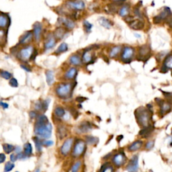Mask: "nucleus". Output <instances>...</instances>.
Instances as JSON below:
<instances>
[{"mask_svg": "<svg viewBox=\"0 0 172 172\" xmlns=\"http://www.w3.org/2000/svg\"><path fill=\"white\" fill-rule=\"evenodd\" d=\"M53 126L48 121V118L44 114H40L36 119L34 133L37 137L46 140L51 137Z\"/></svg>", "mask_w": 172, "mask_h": 172, "instance_id": "obj_1", "label": "nucleus"}, {"mask_svg": "<svg viewBox=\"0 0 172 172\" xmlns=\"http://www.w3.org/2000/svg\"><path fill=\"white\" fill-rule=\"evenodd\" d=\"M76 82H62L57 84L55 88V94L62 100H67L72 96Z\"/></svg>", "mask_w": 172, "mask_h": 172, "instance_id": "obj_2", "label": "nucleus"}, {"mask_svg": "<svg viewBox=\"0 0 172 172\" xmlns=\"http://www.w3.org/2000/svg\"><path fill=\"white\" fill-rule=\"evenodd\" d=\"M37 55V51L35 50L34 46L31 44L22 46L17 53L18 58L22 62H28L34 60Z\"/></svg>", "mask_w": 172, "mask_h": 172, "instance_id": "obj_3", "label": "nucleus"}, {"mask_svg": "<svg viewBox=\"0 0 172 172\" xmlns=\"http://www.w3.org/2000/svg\"><path fill=\"white\" fill-rule=\"evenodd\" d=\"M135 117L138 125L142 128L151 126V115L148 110L145 108H139L136 110Z\"/></svg>", "mask_w": 172, "mask_h": 172, "instance_id": "obj_4", "label": "nucleus"}, {"mask_svg": "<svg viewBox=\"0 0 172 172\" xmlns=\"http://www.w3.org/2000/svg\"><path fill=\"white\" fill-rule=\"evenodd\" d=\"M85 140L82 139H76L73 147V151L71 155L74 158L81 157L86 151L87 145Z\"/></svg>", "mask_w": 172, "mask_h": 172, "instance_id": "obj_5", "label": "nucleus"}, {"mask_svg": "<svg viewBox=\"0 0 172 172\" xmlns=\"http://www.w3.org/2000/svg\"><path fill=\"white\" fill-rule=\"evenodd\" d=\"M73 145H74V138L72 137L67 138L63 142V143L60 147V153L64 157H67L71 152Z\"/></svg>", "mask_w": 172, "mask_h": 172, "instance_id": "obj_6", "label": "nucleus"}, {"mask_svg": "<svg viewBox=\"0 0 172 172\" xmlns=\"http://www.w3.org/2000/svg\"><path fill=\"white\" fill-rule=\"evenodd\" d=\"M126 157L123 151H119L118 153L114 155L112 159V162L113 165L117 167H120L122 166L126 162Z\"/></svg>", "mask_w": 172, "mask_h": 172, "instance_id": "obj_7", "label": "nucleus"}, {"mask_svg": "<svg viewBox=\"0 0 172 172\" xmlns=\"http://www.w3.org/2000/svg\"><path fill=\"white\" fill-rule=\"evenodd\" d=\"M67 8L73 11H82L86 8V4L82 0H75V1H68L66 3Z\"/></svg>", "mask_w": 172, "mask_h": 172, "instance_id": "obj_8", "label": "nucleus"}, {"mask_svg": "<svg viewBox=\"0 0 172 172\" xmlns=\"http://www.w3.org/2000/svg\"><path fill=\"white\" fill-rule=\"evenodd\" d=\"M34 39V34H33L32 31H26L24 32V34L21 36V37L19 39L18 44L20 46H26L30 44L31 42L33 41Z\"/></svg>", "mask_w": 172, "mask_h": 172, "instance_id": "obj_9", "label": "nucleus"}, {"mask_svg": "<svg viewBox=\"0 0 172 172\" xmlns=\"http://www.w3.org/2000/svg\"><path fill=\"white\" fill-rule=\"evenodd\" d=\"M126 170L128 172H137L138 170V157L133 155L126 165Z\"/></svg>", "mask_w": 172, "mask_h": 172, "instance_id": "obj_10", "label": "nucleus"}, {"mask_svg": "<svg viewBox=\"0 0 172 172\" xmlns=\"http://www.w3.org/2000/svg\"><path fill=\"white\" fill-rule=\"evenodd\" d=\"M42 30H43V28H42V24L40 23V22H36L34 26H33L32 29L34 39L36 42H39L41 41L42 34Z\"/></svg>", "mask_w": 172, "mask_h": 172, "instance_id": "obj_11", "label": "nucleus"}, {"mask_svg": "<svg viewBox=\"0 0 172 172\" xmlns=\"http://www.w3.org/2000/svg\"><path fill=\"white\" fill-rule=\"evenodd\" d=\"M78 74V70L75 67H71L69 68L64 73L63 79L66 81H73L76 79Z\"/></svg>", "mask_w": 172, "mask_h": 172, "instance_id": "obj_12", "label": "nucleus"}, {"mask_svg": "<svg viewBox=\"0 0 172 172\" xmlns=\"http://www.w3.org/2000/svg\"><path fill=\"white\" fill-rule=\"evenodd\" d=\"M58 22L60 24H62L64 26V28L67 30H71L74 29L75 27V23L72 19L69 18H61L58 20Z\"/></svg>", "mask_w": 172, "mask_h": 172, "instance_id": "obj_13", "label": "nucleus"}, {"mask_svg": "<svg viewBox=\"0 0 172 172\" xmlns=\"http://www.w3.org/2000/svg\"><path fill=\"white\" fill-rule=\"evenodd\" d=\"M57 40L56 39L54 34L48 35L46 38L44 43V48L45 51H49L53 49L57 44Z\"/></svg>", "mask_w": 172, "mask_h": 172, "instance_id": "obj_14", "label": "nucleus"}, {"mask_svg": "<svg viewBox=\"0 0 172 172\" xmlns=\"http://www.w3.org/2000/svg\"><path fill=\"white\" fill-rule=\"evenodd\" d=\"M49 103H50V100L46 99L45 100H38L34 104V108L37 112H44L46 111L48 109Z\"/></svg>", "mask_w": 172, "mask_h": 172, "instance_id": "obj_15", "label": "nucleus"}, {"mask_svg": "<svg viewBox=\"0 0 172 172\" xmlns=\"http://www.w3.org/2000/svg\"><path fill=\"white\" fill-rule=\"evenodd\" d=\"M10 18L8 14L0 12V29L7 30L10 25Z\"/></svg>", "mask_w": 172, "mask_h": 172, "instance_id": "obj_16", "label": "nucleus"}, {"mask_svg": "<svg viewBox=\"0 0 172 172\" xmlns=\"http://www.w3.org/2000/svg\"><path fill=\"white\" fill-rule=\"evenodd\" d=\"M69 62L73 67H80L84 63L82 61V58L77 54H73L69 57Z\"/></svg>", "mask_w": 172, "mask_h": 172, "instance_id": "obj_17", "label": "nucleus"}, {"mask_svg": "<svg viewBox=\"0 0 172 172\" xmlns=\"http://www.w3.org/2000/svg\"><path fill=\"white\" fill-rule=\"evenodd\" d=\"M134 54V49L128 46H126L124 48L122 54V58L124 61H130Z\"/></svg>", "mask_w": 172, "mask_h": 172, "instance_id": "obj_18", "label": "nucleus"}, {"mask_svg": "<svg viewBox=\"0 0 172 172\" xmlns=\"http://www.w3.org/2000/svg\"><path fill=\"white\" fill-rule=\"evenodd\" d=\"M92 129V125L88 121H84L82 122L81 123H80L79 126L77 127V131L79 132L80 133H88L89 131H90Z\"/></svg>", "mask_w": 172, "mask_h": 172, "instance_id": "obj_19", "label": "nucleus"}, {"mask_svg": "<svg viewBox=\"0 0 172 172\" xmlns=\"http://www.w3.org/2000/svg\"><path fill=\"white\" fill-rule=\"evenodd\" d=\"M93 53L91 52V51L88 50L85 51L84 53H83L82 55V61L85 64H89L93 61Z\"/></svg>", "mask_w": 172, "mask_h": 172, "instance_id": "obj_20", "label": "nucleus"}, {"mask_svg": "<svg viewBox=\"0 0 172 172\" xmlns=\"http://www.w3.org/2000/svg\"><path fill=\"white\" fill-rule=\"evenodd\" d=\"M67 32V30L65 28L59 27L57 29H56L55 32L54 33V36L56 38V39H57V41H59V40H61L63 39L65 36L66 35Z\"/></svg>", "mask_w": 172, "mask_h": 172, "instance_id": "obj_21", "label": "nucleus"}, {"mask_svg": "<svg viewBox=\"0 0 172 172\" xmlns=\"http://www.w3.org/2000/svg\"><path fill=\"white\" fill-rule=\"evenodd\" d=\"M143 143L142 140H136V141L133 142V143L129 145V146L128 147V150L131 152L137 151L138 150V149L141 148L143 146Z\"/></svg>", "mask_w": 172, "mask_h": 172, "instance_id": "obj_22", "label": "nucleus"}, {"mask_svg": "<svg viewBox=\"0 0 172 172\" xmlns=\"http://www.w3.org/2000/svg\"><path fill=\"white\" fill-rule=\"evenodd\" d=\"M46 81L48 86H52L55 82V74L52 70H46L45 71Z\"/></svg>", "mask_w": 172, "mask_h": 172, "instance_id": "obj_23", "label": "nucleus"}, {"mask_svg": "<svg viewBox=\"0 0 172 172\" xmlns=\"http://www.w3.org/2000/svg\"><path fill=\"white\" fill-rule=\"evenodd\" d=\"M153 130V127L151 125L147 127H145V128H142L141 131L139 132V135L142 136L143 138H147L151 135V134Z\"/></svg>", "mask_w": 172, "mask_h": 172, "instance_id": "obj_24", "label": "nucleus"}, {"mask_svg": "<svg viewBox=\"0 0 172 172\" xmlns=\"http://www.w3.org/2000/svg\"><path fill=\"white\" fill-rule=\"evenodd\" d=\"M160 102H161L159 103V106L161 108V112L163 114H165L169 112L171 109V105L169 103H167V102L162 101V100H161Z\"/></svg>", "mask_w": 172, "mask_h": 172, "instance_id": "obj_25", "label": "nucleus"}, {"mask_svg": "<svg viewBox=\"0 0 172 172\" xmlns=\"http://www.w3.org/2000/svg\"><path fill=\"white\" fill-rule=\"evenodd\" d=\"M114 169L113 165H112L110 163L106 162L102 165L100 167V170L98 172H114Z\"/></svg>", "mask_w": 172, "mask_h": 172, "instance_id": "obj_26", "label": "nucleus"}, {"mask_svg": "<svg viewBox=\"0 0 172 172\" xmlns=\"http://www.w3.org/2000/svg\"><path fill=\"white\" fill-rule=\"evenodd\" d=\"M7 30L0 29V46H5L6 42H7Z\"/></svg>", "mask_w": 172, "mask_h": 172, "instance_id": "obj_27", "label": "nucleus"}, {"mask_svg": "<svg viewBox=\"0 0 172 172\" xmlns=\"http://www.w3.org/2000/svg\"><path fill=\"white\" fill-rule=\"evenodd\" d=\"M54 114L56 117L58 118H63L65 117L66 112L62 107L57 106L54 110Z\"/></svg>", "mask_w": 172, "mask_h": 172, "instance_id": "obj_28", "label": "nucleus"}, {"mask_svg": "<svg viewBox=\"0 0 172 172\" xmlns=\"http://www.w3.org/2000/svg\"><path fill=\"white\" fill-rule=\"evenodd\" d=\"M58 135L60 139H63L67 136V129L65 126H59L58 127Z\"/></svg>", "mask_w": 172, "mask_h": 172, "instance_id": "obj_29", "label": "nucleus"}, {"mask_svg": "<svg viewBox=\"0 0 172 172\" xmlns=\"http://www.w3.org/2000/svg\"><path fill=\"white\" fill-rule=\"evenodd\" d=\"M85 141H86V144L90 145H96L98 143V141H99V139H98V138L93 137V136L87 135L85 137Z\"/></svg>", "mask_w": 172, "mask_h": 172, "instance_id": "obj_30", "label": "nucleus"}, {"mask_svg": "<svg viewBox=\"0 0 172 172\" xmlns=\"http://www.w3.org/2000/svg\"><path fill=\"white\" fill-rule=\"evenodd\" d=\"M98 22H99L100 25L103 26V27H104L105 28L109 29L112 27V23L108 19L105 18H103V17L99 18Z\"/></svg>", "mask_w": 172, "mask_h": 172, "instance_id": "obj_31", "label": "nucleus"}, {"mask_svg": "<svg viewBox=\"0 0 172 172\" xmlns=\"http://www.w3.org/2000/svg\"><path fill=\"white\" fill-rule=\"evenodd\" d=\"M32 147L30 143H26L24 145V153L26 157H29L32 154Z\"/></svg>", "mask_w": 172, "mask_h": 172, "instance_id": "obj_32", "label": "nucleus"}, {"mask_svg": "<svg viewBox=\"0 0 172 172\" xmlns=\"http://www.w3.org/2000/svg\"><path fill=\"white\" fill-rule=\"evenodd\" d=\"M69 49L68 44L66 43V42H62V43L59 46V47L57 48V50H56L55 53L57 55H60L61 53H64L67 52Z\"/></svg>", "mask_w": 172, "mask_h": 172, "instance_id": "obj_33", "label": "nucleus"}, {"mask_svg": "<svg viewBox=\"0 0 172 172\" xmlns=\"http://www.w3.org/2000/svg\"><path fill=\"white\" fill-rule=\"evenodd\" d=\"M34 142L37 151L38 152H41L42 151V146H43V143H42V140H41V138L38 137H35L34 138Z\"/></svg>", "mask_w": 172, "mask_h": 172, "instance_id": "obj_34", "label": "nucleus"}, {"mask_svg": "<svg viewBox=\"0 0 172 172\" xmlns=\"http://www.w3.org/2000/svg\"><path fill=\"white\" fill-rule=\"evenodd\" d=\"M2 147H3L4 152L7 154H10L11 153H12L13 151H15V148L14 145L8 144V143L4 144L3 145H2Z\"/></svg>", "mask_w": 172, "mask_h": 172, "instance_id": "obj_35", "label": "nucleus"}, {"mask_svg": "<svg viewBox=\"0 0 172 172\" xmlns=\"http://www.w3.org/2000/svg\"><path fill=\"white\" fill-rule=\"evenodd\" d=\"M0 77L6 80H10L12 77V74L8 71L0 69Z\"/></svg>", "mask_w": 172, "mask_h": 172, "instance_id": "obj_36", "label": "nucleus"}, {"mask_svg": "<svg viewBox=\"0 0 172 172\" xmlns=\"http://www.w3.org/2000/svg\"><path fill=\"white\" fill-rule=\"evenodd\" d=\"M121 51V46H114V47L111 49L110 51V57L111 58H114L117 56L118 53H120V51Z\"/></svg>", "mask_w": 172, "mask_h": 172, "instance_id": "obj_37", "label": "nucleus"}, {"mask_svg": "<svg viewBox=\"0 0 172 172\" xmlns=\"http://www.w3.org/2000/svg\"><path fill=\"white\" fill-rule=\"evenodd\" d=\"M81 165H82L81 161H80V160L77 161H76L75 164L73 165L72 167H71V172H78L79 171L80 168H81Z\"/></svg>", "mask_w": 172, "mask_h": 172, "instance_id": "obj_38", "label": "nucleus"}, {"mask_svg": "<svg viewBox=\"0 0 172 172\" xmlns=\"http://www.w3.org/2000/svg\"><path fill=\"white\" fill-rule=\"evenodd\" d=\"M15 165L14 163L8 161L6 164L5 166H4V172H10L14 168Z\"/></svg>", "mask_w": 172, "mask_h": 172, "instance_id": "obj_39", "label": "nucleus"}, {"mask_svg": "<svg viewBox=\"0 0 172 172\" xmlns=\"http://www.w3.org/2000/svg\"><path fill=\"white\" fill-rule=\"evenodd\" d=\"M83 26H84V30L86 31V32L89 33L91 31V28L93 27V25L91 24L90 22H89L88 21H84V23H83Z\"/></svg>", "mask_w": 172, "mask_h": 172, "instance_id": "obj_40", "label": "nucleus"}, {"mask_svg": "<svg viewBox=\"0 0 172 172\" xmlns=\"http://www.w3.org/2000/svg\"><path fill=\"white\" fill-rule=\"evenodd\" d=\"M130 26L135 30H139L143 27V24L140 23L139 21H135L133 22V23H130Z\"/></svg>", "mask_w": 172, "mask_h": 172, "instance_id": "obj_41", "label": "nucleus"}, {"mask_svg": "<svg viewBox=\"0 0 172 172\" xmlns=\"http://www.w3.org/2000/svg\"><path fill=\"white\" fill-rule=\"evenodd\" d=\"M129 9L127 6H124L119 11V15L122 17H125L128 14Z\"/></svg>", "mask_w": 172, "mask_h": 172, "instance_id": "obj_42", "label": "nucleus"}, {"mask_svg": "<svg viewBox=\"0 0 172 172\" xmlns=\"http://www.w3.org/2000/svg\"><path fill=\"white\" fill-rule=\"evenodd\" d=\"M9 84L12 88H18V80L14 77H12L9 81Z\"/></svg>", "mask_w": 172, "mask_h": 172, "instance_id": "obj_43", "label": "nucleus"}, {"mask_svg": "<svg viewBox=\"0 0 172 172\" xmlns=\"http://www.w3.org/2000/svg\"><path fill=\"white\" fill-rule=\"evenodd\" d=\"M165 67L167 68H172V55L169 56L165 61Z\"/></svg>", "mask_w": 172, "mask_h": 172, "instance_id": "obj_44", "label": "nucleus"}, {"mask_svg": "<svg viewBox=\"0 0 172 172\" xmlns=\"http://www.w3.org/2000/svg\"><path fill=\"white\" fill-rule=\"evenodd\" d=\"M154 143H155V141L154 140H149L146 143L145 145V149H147V150H150L153 147H154Z\"/></svg>", "mask_w": 172, "mask_h": 172, "instance_id": "obj_45", "label": "nucleus"}, {"mask_svg": "<svg viewBox=\"0 0 172 172\" xmlns=\"http://www.w3.org/2000/svg\"><path fill=\"white\" fill-rule=\"evenodd\" d=\"M42 143H43V145L46 147H51L54 144V142L51 140H42Z\"/></svg>", "mask_w": 172, "mask_h": 172, "instance_id": "obj_46", "label": "nucleus"}, {"mask_svg": "<svg viewBox=\"0 0 172 172\" xmlns=\"http://www.w3.org/2000/svg\"><path fill=\"white\" fill-rule=\"evenodd\" d=\"M29 116H30V118H32V119H34V118L37 119V117H39V114H37V111H31L29 113Z\"/></svg>", "mask_w": 172, "mask_h": 172, "instance_id": "obj_47", "label": "nucleus"}, {"mask_svg": "<svg viewBox=\"0 0 172 172\" xmlns=\"http://www.w3.org/2000/svg\"><path fill=\"white\" fill-rule=\"evenodd\" d=\"M20 67L22 69H24V70L25 71H26V72H28L29 73V72H31V71H32V70H31V69H30V67L27 66V65H26L21 64L20 65Z\"/></svg>", "mask_w": 172, "mask_h": 172, "instance_id": "obj_48", "label": "nucleus"}, {"mask_svg": "<svg viewBox=\"0 0 172 172\" xmlns=\"http://www.w3.org/2000/svg\"><path fill=\"white\" fill-rule=\"evenodd\" d=\"M10 161H11V162H12V163H14V162H15L16 161L18 160V157H17V155H15V154H14V153H12V154H11V155H10Z\"/></svg>", "mask_w": 172, "mask_h": 172, "instance_id": "obj_49", "label": "nucleus"}, {"mask_svg": "<svg viewBox=\"0 0 172 172\" xmlns=\"http://www.w3.org/2000/svg\"><path fill=\"white\" fill-rule=\"evenodd\" d=\"M18 159H24L26 158V155H24V152H20V153L17 154Z\"/></svg>", "mask_w": 172, "mask_h": 172, "instance_id": "obj_50", "label": "nucleus"}, {"mask_svg": "<svg viewBox=\"0 0 172 172\" xmlns=\"http://www.w3.org/2000/svg\"><path fill=\"white\" fill-rule=\"evenodd\" d=\"M6 159V156L4 153H0V164H3Z\"/></svg>", "mask_w": 172, "mask_h": 172, "instance_id": "obj_51", "label": "nucleus"}, {"mask_svg": "<svg viewBox=\"0 0 172 172\" xmlns=\"http://www.w3.org/2000/svg\"><path fill=\"white\" fill-rule=\"evenodd\" d=\"M0 106H1V108H3L4 109H7L9 108L8 104L6 103V102H2V101H0Z\"/></svg>", "mask_w": 172, "mask_h": 172, "instance_id": "obj_52", "label": "nucleus"}, {"mask_svg": "<svg viewBox=\"0 0 172 172\" xmlns=\"http://www.w3.org/2000/svg\"><path fill=\"white\" fill-rule=\"evenodd\" d=\"M87 100V98H84V97H77V98H76V101L79 102V103H82V102H84L86 101V100Z\"/></svg>", "mask_w": 172, "mask_h": 172, "instance_id": "obj_53", "label": "nucleus"}, {"mask_svg": "<svg viewBox=\"0 0 172 172\" xmlns=\"http://www.w3.org/2000/svg\"><path fill=\"white\" fill-rule=\"evenodd\" d=\"M15 152L17 154L19 153H20V152H22L21 151V148H20V147H15Z\"/></svg>", "mask_w": 172, "mask_h": 172, "instance_id": "obj_54", "label": "nucleus"}, {"mask_svg": "<svg viewBox=\"0 0 172 172\" xmlns=\"http://www.w3.org/2000/svg\"><path fill=\"white\" fill-rule=\"evenodd\" d=\"M122 138H123V136L122 135H120V136H118V137H117V140L118 142H120V140H121V139H122Z\"/></svg>", "mask_w": 172, "mask_h": 172, "instance_id": "obj_55", "label": "nucleus"}, {"mask_svg": "<svg viewBox=\"0 0 172 172\" xmlns=\"http://www.w3.org/2000/svg\"><path fill=\"white\" fill-rule=\"evenodd\" d=\"M138 34H135V36L136 37H137V38H140V36H138Z\"/></svg>", "mask_w": 172, "mask_h": 172, "instance_id": "obj_56", "label": "nucleus"}, {"mask_svg": "<svg viewBox=\"0 0 172 172\" xmlns=\"http://www.w3.org/2000/svg\"><path fill=\"white\" fill-rule=\"evenodd\" d=\"M34 172H41V170H40L39 169H37V170H35V171Z\"/></svg>", "mask_w": 172, "mask_h": 172, "instance_id": "obj_57", "label": "nucleus"}, {"mask_svg": "<svg viewBox=\"0 0 172 172\" xmlns=\"http://www.w3.org/2000/svg\"><path fill=\"white\" fill-rule=\"evenodd\" d=\"M170 145H171V146L172 147V139H171V144H170Z\"/></svg>", "mask_w": 172, "mask_h": 172, "instance_id": "obj_58", "label": "nucleus"}, {"mask_svg": "<svg viewBox=\"0 0 172 172\" xmlns=\"http://www.w3.org/2000/svg\"><path fill=\"white\" fill-rule=\"evenodd\" d=\"M71 1H75V0H71Z\"/></svg>", "mask_w": 172, "mask_h": 172, "instance_id": "obj_59", "label": "nucleus"}, {"mask_svg": "<svg viewBox=\"0 0 172 172\" xmlns=\"http://www.w3.org/2000/svg\"><path fill=\"white\" fill-rule=\"evenodd\" d=\"M171 135H172V130H171Z\"/></svg>", "mask_w": 172, "mask_h": 172, "instance_id": "obj_60", "label": "nucleus"}, {"mask_svg": "<svg viewBox=\"0 0 172 172\" xmlns=\"http://www.w3.org/2000/svg\"><path fill=\"white\" fill-rule=\"evenodd\" d=\"M15 172H19V171H15Z\"/></svg>", "mask_w": 172, "mask_h": 172, "instance_id": "obj_61", "label": "nucleus"}]
</instances>
